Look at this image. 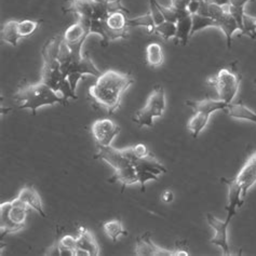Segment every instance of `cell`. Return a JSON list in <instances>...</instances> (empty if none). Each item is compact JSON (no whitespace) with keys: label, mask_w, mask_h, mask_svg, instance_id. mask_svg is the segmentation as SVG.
<instances>
[{"label":"cell","mask_w":256,"mask_h":256,"mask_svg":"<svg viewBox=\"0 0 256 256\" xmlns=\"http://www.w3.org/2000/svg\"><path fill=\"white\" fill-rule=\"evenodd\" d=\"M255 84H256V80H255Z\"/></svg>","instance_id":"obj_37"},{"label":"cell","mask_w":256,"mask_h":256,"mask_svg":"<svg viewBox=\"0 0 256 256\" xmlns=\"http://www.w3.org/2000/svg\"><path fill=\"white\" fill-rule=\"evenodd\" d=\"M136 255L138 256H176L175 251L160 248L152 241L150 232H145L136 238Z\"/></svg>","instance_id":"obj_13"},{"label":"cell","mask_w":256,"mask_h":256,"mask_svg":"<svg viewBox=\"0 0 256 256\" xmlns=\"http://www.w3.org/2000/svg\"><path fill=\"white\" fill-rule=\"evenodd\" d=\"M91 132L96 146L107 147L120 133V126L110 119H98L92 124Z\"/></svg>","instance_id":"obj_10"},{"label":"cell","mask_w":256,"mask_h":256,"mask_svg":"<svg viewBox=\"0 0 256 256\" xmlns=\"http://www.w3.org/2000/svg\"><path fill=\"white\" fill-rule=\"evenodd\" d=\"M192 28V20L190 14L180 18L176 22V36H175V39L178 40L183 46H186L190 38Z\"/></svg>","instance_id":"obj_21"},{"label":"cell","mask_w":256,"mask_h":256,"mask_svg":"<svg viewBox=\"0 0 256 256\" xmlns=\"http://www.w3.org/2000/svg\"><path fill=\"white\" fill-rule=\"evenodd\" d=\"M255 0H230V4L236 8H244L248 2H253Z\"/></svg>","instance_id":"obj_34"},{"label":"cell","mask_w":256,"mask_h":256,"mask_svg":"<svg viewBox=\"0 0 256 256\" xmlns=\"http://www.w3.org/2000/svg\"><path fill=\"white\" fill-rule=\"evenodd\" d=\"M190 0H171V6L178 10H187V4Z\"/></svg>","instance_id":"obj_32"},{"label":"cell","mask_w":256,"mask_h":256,"mask_svg":"<svg viewBox=\"0 0 256 256\" xmlns=\"http://www.w3.org/2000/svg\"><path fill=\"white\" fill-rule=\"evenodd\" d=\"M192 32H190V37H192L194 34L208 28H218V22L213 20L212 18L208 16H202L200 14H194L192 16Z\"/></svg>","instance_id":"obj_25"},{"label":"cell","mask_w":256,"mask_h":256,"mask_svg":"<svg viewBox=\"0 0 256 256\" xmlns=\"http://www.w3.org/2000/svg\"><path fill=\"white\" fill-rule=\"evenodd\" d=\"M98 152L94 154V159H102L112 166L114 174L108 180L110 183H121V192H124L126 186L138 184V171L136 168V152L134 147L117 150L110 146H98Z\"/></svg>","instance_id":"obj_3"},{"label":"cell","mask_w":256,"mask_h":256,"mask_svg":"<svg viewBox=\"0 0 256 256\" xmlns=\"http://www.w3.org/2000/svg\"><path fill=\"white\" fill-rule=\"evenodd\" d=\"M40 24H42V22L34 21V20H23V21H20L18 24V32L20 39L32 37L38 30Z\"/></svg>","instance_id":"obj_26"},{"label":"cell","mask_w":256,"mask_h":256,"mask_svg":"<svg viewBox=\"0 0 256 256\" xmlns=\"http://www.w3.org/2000/svg\"><path fill=\"white\" fill-rule=\"evenodd\" d=\"M18 198L22 202H24V204L30 208H34V210L37 211L42 218H46V214L44 210L42 201V198H40V194L32 186L23 187L22 190H20Z\"/></svg>","instance_id":"obj_14"},{"label":"cell","mask_w":256,"mask_h":256,"mask_svg":"<svg viewBox=\"0 0 256 256\" xmlns=\"http://www.w3.org/2000/svg\"><path fill=\"white\" fill-rule=\"evenodd\" d=\"M224 180L239 187L242 192V198L246 199L248 190L256 183V152H254L248 159L246 162L241 168V170L234 178L230 180Z\"/></svg>","instance_id":"obj_11"},{"label":"cell","mask_w":256,"mask_h":256,"mask_svg":"<svg viewBox=\"0 0 256 256\" xmlns=\"http://www.w3.org/2000/svg\"><path fill=\"white\" fill-rule=\"evenodd\" d=\"M164 62V49L159 44L152 42L146 48V64L150 67L161 66Z\"/></svg>","instance_id":"obj_20"},{"label":"cell","mask_w":256,"mask_h":256,"mask_svg":"<svg viewBox=\"0 0 256 256\" xmlns=\"http://www.w3.org/2000/svg\"><path fill=\"white\" fill-rule=\"evenodd\" d=\"M133 84L134 78L130 74L114 70H105L89 88V96L107 112L114 114L120 107L124 93Z\"/></svg>","instance_id":"obj_1"},{"label":"cell","mask_w":256,"mask_h":256,"mask_svg":"<svg viewBox=\"0 0 256 256\" xmlns=\"http://www.w3.org/2000/svg\"><path fill=\"white\" fill-rule=\"evenodd\" d=\"M186 105L194 110V112H210L213 114L218 110H225L226 107L228 106L227 103L223 102L220 100H212V98H206V100H186Z\"/></svg>","instance_id":"obj_16"},{"label":"cell","mask_w":256,"mask_h":256,"mask_svg":"<svg viewBox=\"0 0 256 256\" xmlns=\"http://www.w3.org/2000/svg\"><path fill=\"white\" fill-rule=\"evenodd\" d=\"M212 114L206 112H194V116L188 121L187 129L190 130L194 138H198L200 133L204 130V128L208 126V119Z\"/></svg>","instance_id":"obj_19"},{"label":"cell","mask_w":256,"mask_h":256,"mask_svg":"<svg viewBox=\"0 0 256 256\" xmlns=\"http://www.w3.org/2000/svg\"><path fill=\"white\" fill-rule=\"evenodd\" d=\"M173 199H174V194L170 190H166L162 192V194H161V200L166 202V204H171Z\"/></svg>","instance_id":"obj_33"},{"label":"cell","mask_w":256,"mask_h":256,"mask_svg":"<svg viewBox=\"0 0 256 256\" xmlns=\"http://www.w3.org/2000/svg\"><path fill=\"white\" fill-rule=\"evenodd\" d=\"M91 20L88 18L78 16L77 22L67 28L63 34L64 42L70 46L72 54L82 56V48L90 34Z\"/></svg>","instance_id":"obj_9"},{"label":"cell","mask_w":256,"mask_h":256,"mask_svg":"<svg viewBox=\"0 0 256 256\" xmlns=\"http://www.w3.org/2000/svg\"><path fill=\"white\" fill-rule=\"evenodd\" d=\"M229 117L238 120H246L251 121L256 124V112L248 108L244 104L237 103V104H228V106L224 110Z\"/></svg>","instance_id":"obj_18"},{"label":"cell","mask_w":256,"mask_h":256,"mask_svg":"<svg viewBox=\"0 0 256 256\" xmlns=\"http://www.w3.org/2000/svg\"><path fill=\"white\" fill-rule=\"evenodd\" d=\"M200 2H196V0H190V4H187V11H188V13H190V16L197 14L198 10L200 8Z\"/></svg>","instance_id":"obj_31"},{"label":"cell","mask_w":256,"mask_h":256,"mask_svg":"<svg viewBox=\"0 0 256 256\" xmlns=\"http://www.w3.org/2000/svg\"><path fill=\"white\" fill-rule=\"evenodd\" d=\"M204 2H210V0H204Z\"/></svg>","instance_id":"obj_36"},{"label":"cell","mask_w":256,"mask_h":256,"mask_svg":"<svg viewBox=\"0 0 256 256\" xmlns=\"http://www.w3.org/2000/svg\"><path fill=\"white\" fill-rule=\"evenodd\" d=\"M103 230L107 237L110 238L114 242H117L120 236H128V232L124 229L121 220H112L103 224Z\"/></svg>","instance_id":"obj_23"},{"label":"cell","mask_w":256,"mask_h":256,"mask_svg":"<svg viewBox=\"0 0 256 256\" xmlns=\"http://www.w3.org/2000/svg\"><path fill=\"white\" fill-rule=\"evenodd\" d=\"M216 22H218V28L223 32L226 37L227 48L232 49V35L234 34V32L237 30L240 32V28L237 21H236L234 18L230 14V13H225V14L220 20H218Z\"/></svg>","instance_id":"obj_17"},{"label":"cell","mask_w":256,"mask_h":256,"mask_svg":"<svg viewBox=\"0 0 256 256\" xmlns=\"http://www.w3.org/2000/svg\"><path fill=\"white\" fill-rule=\"evenodd\" d=\"M128 26L129 28H145L148 34H154V28H156V24H154L150 11L144 16L128 20Z\"/></svg>","instance_id":"obj_24"},{"label":"cell","mask_w":256,"mask_h":256,"mask_svg":"<svg viewBox=\"0 0 256 256\" xmlns=\"http://www.w3.org/2000/svg\"><path fill=\"white\" fill-rule=\"evenodd\" d=\"M242 24H244V30H242L241 35L256 39V18L248 16L244 12V16H242Z\"/></svg>","instance_id":"obj_29"},{"label":"cell","mask_w":256,"mask_h":256,"mask_svg":"<svg viewBox=\"0 0 256 256\" xmlns=\"http://www.w3.org/2000/svg\"><path fill=\"white\" fill-rule=\"evenodd\" d=\"M30 208L18 197L12 201L0 204V234L2 239L4 234H16L25 226L26 216Z\"/></svg>","instance_id":"obj_6"},{"label":"cell","mask_w":256,"mask_h":256,"mask_svg":"<svg viewBox=\"0 0 256 256\" xmlns=\"http://www.w3.org/2000/svg\"><path fill=\"white\" fill-rule=\"evenodd\" d=\"M14 100L21 110H30L34 116H36L37 110L40 107L56 103L60 105L68 104L63 96H58V93L42 82L20 86L14 94Z\"/></svg>","instance_id":"obj_4"},{"label":"cell","mask_w":256,"mask_h":256,"mask_svg":"<svg viewBox=\"0 0 256 256\" xmlns=\"http://www.w3.org/2000/svg\"><path fill=\"white\" fill-rule=\"evenodd\" d=\"M150 14L154 18V24H156V26L160 25L161 23H164L166 21L164 18V14L158 9V6H157L156 2H154V0H150Z\"/></svg>","instance_id":"obj_30"},{"label":"cell","mask_w":256,"mask_h":256,"mask_svg":"<svg viewBox=\"0 0 256 256\" xmlns=\"http://www.w3.org/2000/svg\"><path fill=\"white\" fill-rule=\"evenodd\" d=\"M154 34H158L164 40L175 38V36H176V23L164 21V23L156 26Z\"/></svg>","instance_id":"obj_28"},{"label":"cell","mask_w":256,"mask_h":256,"mask_svg":"<svg viewBox=\"0 0 256 256\" xmlns=\"http://www.w3.org/2000/svg\"><path fill=\"white\" fill-rule=\"evenodd\" d=\"M128 14L126 11L112 12L104 20H92L90 34L102 37V46H107L114 40L128 37Z\"/></svg>","instance_id":"obj_5"},{"label":"cell","mask_w":256,"mask_h":256,"mask_svg":"<svg viewBox=\"0 0 256 256\" xmlns=\"http://www.w3.org/2000/svg\"><path fill=\"white\" fill-rule=\"evenodd\" d=\"M63 35H56L48 40L42 46V56L44 60V66L42 70V80L44 84L49 86L56 93H60L67 102L68 98L77 100L76 92L72 91L70 84L60 70V63L58 58V49Z\"/></svg>","instance_id":"obj_2"},{"label":"cell","mask_w":256,"mask_h":256,"mask_svg":"<svg viewBox=\"0 0 256 256\" xmlns=\"http://www.w3.org/2000/svg\"><path fill=\"white\" fill-rule=\"evenodd\" d=\"M208 2L218 4V6H225V4H230V0H210V2Z\"/></svg>","instance_id":"obj_35"},{"label":"cell","mask_w":256,"mask_h":256,"mask_svg":"<svg viewBox=\"0 0 256 256\" xmlns=\"http://www.w3.org/2000/svg\"><path fill=\"white\" fill-rule=\"evenodd\" d=\"M241 82V75L237 70L222 68L216 75L208 78L206 84L215 88L220 100L230 104L237 96Z\"/></svg>","instance_id":"obj_8"},{"label":"cell","mask_w":256,"mask_h":256,"mask_svg":"<svg viewBox=\"0 0 256 256\" xmlns=\"http://www.w3.org/2000/svg\"><path fill=\"white\" fill-rule=\"evenodd\" d=\"M206 220L210 227L215 230L214 237L210 240L211 244L220 246L222 248V251H223V255L225 256L232 255L230 250H229L228 236H227V229L229 224H230L232 220L226 218L225 220H220L210 213L206 214Z\"/></svg>","instance_id":"obj_12"},{"label":"cell","mask_w":256,"mask_h":256,"mask_svg":"<svg viewBox=\"0 0 256 256\" xmlns=\"http://www.w3.org/2000/svg\"><path fill=\"white\" fill-rule=\"evenodd\" d=\"M60 248V255L62 256H75L77 248V240L70 234H65L58 242Z\"/></svg>","instance_id":"obj_27"},{"label":"cell","mask_w":256,"mask_h":256,"mask_svg":"<svg viewBox=\"0 0 256 256\" xmlns=\"http://www.w3.org/2000/svg\"><path fill=\"white\" fill-rule=\"evenodd\" d=\"M18 21L10 20V21L6 22L2 25L0 36H2V40L4 42L9 44L12 46H16L18 42L20 40L18 32Z\"/></svg>","instance_id":"obj_22"},{"label":"cell","mask_w":256,"mask_h":256,"mask_svg":"<svg viewBox=\"0 0 256 256\" xmlns=\"http://www.w3.org/2000/svg\"><path fill=\"white\" fill-rule=\"evenodd\" d=\"M77 248L86 251L90 256H98L100 248L94 234L84 227H80L79 236L76 238Z\"/></svg>","instance_id":"obj_15"},{"label":"cell","mask_w":256,"mask_h":256,"mask_svg":"<svg viewBox=\"0 0 256 256\" xmlns=\"http://www.w3.org/2000/svg\"><path fill=\"white\" fill-rule=\"evenodd\" d=\"M166 107V92L164 86H156L148 96L146 105L134 114L133 121L138 126L154 128V118L162 117Z\"/></svg>","instance_id":"obj_7"}]
</instances>
